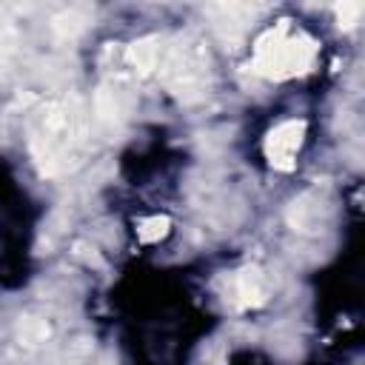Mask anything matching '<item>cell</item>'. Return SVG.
Wrapping results in <instances>:
<instances>
[{"label":"cell","mask_w":365,"mask_h":365,"mask_svg":"<svg viewBox=\"0 0 365 365\" xmlns=\"http://www.w3.org/2000/svg\"><path fill=\"white\" fill-rule=\"evenodd\" d=\"M83 145V114L68 100L51 103L34 131H31V151L43 174H60L77 160V151Z\"/></svg>","instance_id":"cell-1"},{"label":"cell","mask_w":365,"mask_h":365,"mask_svg":"<svg viewBox=\"0 0 365 365\" xmlns=\"http://www.w3.org/2000/svg\"><path fill=\"white\" fill-rule=\"evenodd\" d=\"M336 14H339V26L351 29V26L359 20V14H362V3H342V6L336 9Z\"/></svg>","instance_id":"cell-8"},{"label":"cell","mask_w":365,"mask_h":365,"mask_svg":"<svg viewBox=\"0 0 365 365\" xmlns=\"http://www.w3.org/2000/svg\"><path fill=\"white\" fill-rule=\"evenodd\" d=\"M160 54H163L160 37H143V40L131 43V46H128V51H125L128 63H131V66H134L140 74L154 71V68L160 66Z\"/></svg>","instance_id":"cell-6"},{"label":"cell","mask_w":365,"mask_h":365,"mask_svg":"<svg viewBox=\"0 0 365 365\" xmlns=\"http://www.w3.org/2000/svg\"><path fill=\"white\" fill-rule=\"evenodd\" d=\"M231 299L234 305L240 308H254V305H262L268 299V288H265V279L257 268H245V271H237L234 279H231Z\"/></svg>","instance_id":"cell-5"},{"label":"cell","mask_w":365,"mask_h":365,"mask_svg":"<svg viewBox=\"0 0 365 365\" xmlns=\"http://www.w3.org/2000/svg\"><path fill=\"white\" fill-rule=\"evenodd\" d=\"M305 137V120H285L265 137V157L274 168L288 171L294 168V157Z\"/></svg>","instance_id":"cell-4"},{"label":"cell","mask_w":365,"mask_h":365,"mask_svg":"<svg viewBox=\"0 0 365 365\" xmlns=\"http://www.w3.org/2000/svg\"><path fill=\"white\" fill-rule=\"evenodd\" d=\"M317 60V43L305 31H294L288 20H279L262 31L254 43V71L271 80L305 74Z\"/></svg>","instance_id":"cell-2"},{"label":"cell","mask_w":365,"mask_h":365,"mask_svg":"<svg viewBox=\"0 0 365 365\" xmlns=\"http://www.w3.org/2000/svg\"><path fill=\"white\" fill-rule=\"evenodd\" d=\"M168 217H151V220H143L140 222V228H137V237L143 240V242H157V240H163L165 234H168Z\"/></svg>","instance_id":"cell-7"},{"label":"cell","mask_w":365,"mask_h":365,"mask_svg":"<svg viewBox=\"0 0 365 365\" xmlns=\"http://www.w3.org/2000/svg\"><path fill=\"white\" fill-rule=\"evenodd\" d=\"M157 68L163 71L168 88L185 100L200 97L205 91V57L191 43H177L168 51H163Z\"/></svg>","instance_id":"cell-3"}]
</instances>
